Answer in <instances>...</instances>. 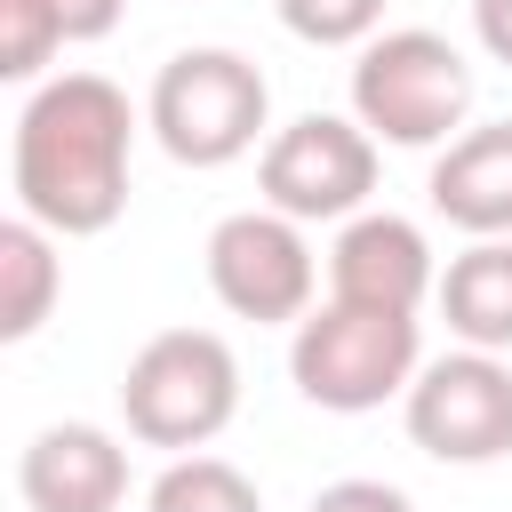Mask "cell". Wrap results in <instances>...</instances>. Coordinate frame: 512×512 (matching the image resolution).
<instances>
[{
    "label": "cell",
    "instance_id": "cell-1",
    "mask_svg": "<svg viewBox=\"0 0 512 512\" xmlns=\"http://www.w3.org/2000/svg\"><path fill=\"white\" fill-rule=\"evenodd\" d=\"M128 152H136V104L104 72H56L24 96L8 136V184L32 224L56 240H96L128 208Z\"/></svg>",
    "mask_w": 512,
    "mask_h": 512
},
{
    "label": "cell",
    "instance_id": "cell-2",
    "mask_svg": "<svg viewBox=\"0 0 512 512\" xmlns=\"http://www.w3.org/2000/svg\"><path fill=\"white\" fill-rule=\"evenodd\" d=\"M352 120L376 144L440 152L472 120V64H464V48L448 32H424V24L360 40V56H352Z\"/></svg>",
    "mask_w": 512,
    "mask_h": 512
},
{
    "label": "cell",
    "instance_id": "cell-3",
    "mask_svg": "<svg viewBox=\"0 0 512 512\" xmlns=\"http://www.w3.org/2000/svg\"><path fill=\"white\" fill-rule=\"evenodd\" d=\"M144 128L176 168H232L272 128V80L240 48H176L152 72Z\"/></svg>",
    "mask_w": 512,
    "mask_h": 512
},
{
    "label": "cell",
    "instance_id": "cell-4",
    "mask_svg": "<svg viewBox=\"0 0 512 512\" xmlns=\"http://www.w3.org/2000/svg\"><path fill=\"white\" fill-rule=\"evenodd\" d=\"M424 368V328L416 312H384V304H312L288 336V376L312 408L328 416H368L384 400H400Z\"/></svg>",
    "mask_w": 512,
    "mask_h": 512
},
{
    "label": "cell",
    "instance_id": "cell-5",
    "mask_svg": "<svg viewBox=\"0 0 512 512\" xmlns=\"http://www.w3.org/2000/svg\"><path fill=\"white\" fill-rule=\"evenodd\" d=\"M120 416L128 440L192 456L208 448L232 416H240V360L216 328H160L136 344L128 376H120Z\"/></svg>",
    "mask_w": 512,
    "mask_h": 512
},
{
    "label": "cell",
    "instance_id": "cell-6",
    "mask_svg": "<svg viewBox=\"0 0 512 512\" xmlns=\"http://www.w3.org/2000/svg\"><path fill=\"white\" fill-rule=\"evenodd\" d=\"M256 192H264V208H280L296 224H344L376 192V136L352 112H296L288 128L264 136Z\"/></svg>",
    "mask_w": 512,
    "mask_h": 512
},
{
    "label": "cell",
    "instance_id": "cell-7",
    "mask_svg": "<svg viewBox=\"0 0 512 512\" xmlns=\"http://www.w3.org/2000/svg\"><path fill=\"white\" fill-rule=\"evenodd\" d=\"M400 424L432 464H496L512 456V368L504 352H440L400 392Z\"/></svg>",
    "mask_w": 512,
    "mask_h": 512
},
{
    "label": "cell",
    "instance_id": "cell-8",
    "mask_svg": "<svg viewBox=\"0 0 512 512\" xmlns=\"http://www.w3.org/2000/svg\"><path fill=\"white\" fill-rule=\"evenodd\" d=\"M208 288L232 320H256V328H296L312 312V288H320V264H312V240L296 216L280 208H240L208 232Z\"/></svg>",
    "mask_w": 512,
    "mask_h": 512
},
{
    "label": "cell",
    "instance_id": "cell-9",
    "mask_svg": "<svg viewBox=\"0 0 512 512\" xmlns=\"http://www.w3.org/2000/svg\"><path fill=\"white\" fill-rule=\"evenodd\" d=\"M328 296L384 304V312H424V296H440V256L408 216L360 208L328 240Z\"/></svg>",
    "mask_w": 512,
    "mask_h": 512
},
{
    "label": "cell",
    "instance_id": "cell-10",
    "mask_svg": "<svg viewBox=\"0 0 512 512\" xmlns=\"http://www.w3.org/2000/svg\"><path fill=\"white\" fill-rule=\"evenodd\" d=\"M24 512H120L128 504V448L104 424H40L16 456Z\"/></svg>",
    "mask_w": 512,
    "mask_h": 512
},
{
    "label": "cell",
    "instance_id": "cell-11",
    "mask_svg": "<svg viewBox=\"0 0 512 512\" xmlns=\"http://www.w3.org/2000/svg\"><path fill=\"white\" fill-rule=\"evenodd\" d=\"M432 216L464 240H512V120H480L432 152Z\"/></svg>",
    "mask_w": 512,
    "mask_h": 512
},
{
    "label": "cell",
    "instance_id": "cell-12",
    "mask_svg": "<svg viewBox=\"0 0 512 512\" xmlns=\"http://www.w3.org/2000/svg\"><path fill=\"white\" fill-rule=\"evenodd\" d=\"M440 320L472 352H512V240H464L440 272Z\"/></svg>",
    "mask_w": 512,
    "mask_h": 512
},
{
    "label": "cell",
    "instance_id": "cell-13",
    "mask_svg": "<svg viewBox=\"0 0 512 512\" xmlns=\"http://www.w3.org/2000/svg\"><path fill=\"white\" fill-rule=\"evenodd\" d=\"M64 296V256H56V232L32 224L24 208L0 224V344H24L48 328Z\"/></svg>",
    "mask_w": 512,
    "mask_h": 512
},
{
    "label": "cell",
    "instance_id": "cell-14",
    "mask_svg": "<svg viewBox=\"0 0 512 512\" xmlns=\"http://www.w3.org/2000/svg\"><path fill=\"white\" fill-rule=\"evenodd\" d=\"M144 512H264V496H256V480L240 464L192 448V456L160 464V480L144 488Z\"/></svg>",
    "mask_w": 512,
    "mask_h": 512
},
{
    "label": "cell",
    "instance_id": "cell-15",
    "mask_svg": "<svg viewBox=\"0 0 512 512\" xmlns=\"http://www.w3.org/2000/svg\"><path fill=\"white\" fill-rule=\"evenodd\" d=\"M280 24L312 48H360L384 32V0H272Z\"/></svg>",
    "mask_w": 512,
    "mask_h": 512
},
{
    "label": "cell",
    "instance_id": "cell-16",
    "mask_svg": "<svg viewBox=\"0 0 512 512\" xmlns=\"http://www.w3.org/2000/svg\"><path fill=\"white\" fill-rule=\"evenodd\" d=\"M304 512H416V504H408L392 480H328Z\"/></svg>",
    "mask_w": 512,
    "mask_h": 512
},
{
    "label": "cell",
    "instance_id": "cell-17",
    "mask_svg": "<svg viewBox=\"0 0 512 512\" xmlns=\"http://www.w3.org/2000/svg\"><path fill=\"white\" fill-rule=\"evenodd\" d=\"M120 8H128V0H48V16L64 24V48H80V40H104V32L120 24Z\"/></svg>",
    "mask_w": 512,
    "mask_h": 512
},
{
    "label": "cell",
    "instance_id": "cell-18",
    "mask_svg": "<svg viewBox=\"0 0 512 512\" xmlns=\"http://www.w3.org/2000/svg\"><path fill=\"white\" fill-rule=\"evenodd\" d=\"M472 32L496 64H512V0H472Z\"/></svg>",
    "mask_w": 512,
    "mask_h": 512
}]
</instances>
